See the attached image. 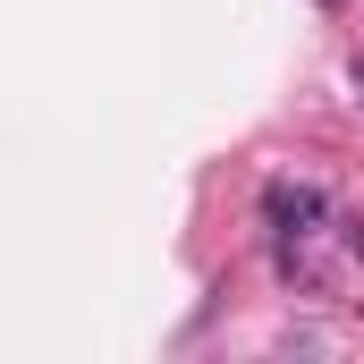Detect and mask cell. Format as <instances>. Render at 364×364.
I'll use <instances>...</instances> for the list:
<instances>
[{
    "instance_id": "obj_1",
    "label": "cell",
    "mask_w": 364,
    "mask_h": 364,
    "mask_svg": "<svg viewBox=\"0 0 364 364\" xmlns=\"http://www.w3.org/2000/svg\"><path fill=\"white\" fill-rule=\"evenodd\" d=\"M263 220H272V237H322V220H331V195L322 186H305V178H272L263 186Z\"/></svg>"
},
{
    "instance_id": "obj_2",
    "label": "cell",
    "mask_w": 364,
    "mask_h": 364,
    "mask_svg": "<svg viewBox=\"0 0 364 364\" xmlns=\"http://www.w3.org/2000/svg\"><path fill=\"white\" fill-rule=\"evenodd\" d=\"M356 85H364V51H356Z\"/></svg>"
}]
</instances>
